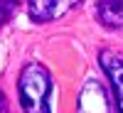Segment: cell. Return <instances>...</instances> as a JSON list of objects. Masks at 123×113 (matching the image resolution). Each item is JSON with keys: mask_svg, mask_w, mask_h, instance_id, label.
I'll return each instance as SVG.
<instances>
[{"mask_svg": "<svg viewBox=\"0 0 123 113\" xmlns=\"http://www.w3.org/2000/svg\"><path fill=\"white\" fill-rule=\"evenodd\" d=\"M52 89H54L52 76L42 64H37V61L27 64L17 81L20 103H22L25 113H52V106H49Z\"/></svg>", "mask_w": 123, "mask_h": 113, "instance_id": "obj_1", "label": "cell"}, {"mask_svg": "<svg viewBox=\"0 0 123 113\" xmlns=\"http://www.w3.org/2000/svg\"><path fill=\"white\" fill-rule=\"evenodd\" d=\"M101 66L111 79V86L116 94V108L118 113H123V59L116 57L113 52H101Z\"/></svg>", "mask_w": 123, "mask_h": 113, "instance_id": "obj_2", "label": "cell"}, {"mask_svg": "<svg viewBox=\"0 0 123 113\" xmlns=\"http://www.w3.org/2000/svg\"><path fill=\"white\" fill-rule=\"evenodd\" d=\"M98 17L108 27H123V0H98Z\"/></svg>", "mask_w": 123, "mask_h": 113, "instance_id": "obj_3", "label": "cell"}, {"mask_svg": "<svg viewBox=\"0 0 123 113\" xmlns=\"http://www.w3.org/2000/svg\"><path fill=\"white\" fill-rule=\"evenodd\" d=\"M57 5H59V0H32L30 3V15L39 22H47L57 15Z\"/></svg>", "mask_w": 123, "mask_h": 113, "instance_id": "obj_4", "label": "cell"}]
</instances>
